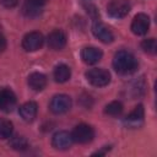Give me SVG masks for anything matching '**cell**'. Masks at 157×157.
<instances>
[{
	"mask_svg": "<svg viewBox=\"0 0 157 157\" xmlns=\"http://www.w3.org/2000/svg\"><path fill=\"white\" fill-rule=\"evenodd\" d=\"M47 44L53 50H61L66 45V36L60 29L52 31L47 37Z\"/></svg>",
	"mask_w": 157,
	"mask_h": 157,
	"instance_id": "obj_11",
	"label": "cell"
},
{
	"mask_svg": "<svg viewBox=\"0 0 157 157\" xmlns=\"http://www.w3.org/2000/svg\"><path fill=\"white\" fill-rule=\"evenodd\" d=\"M0 4L7 9H11L18 4V0H0Z\"/></svg>",
	"mask_w": 157,
	"mask_h": 157,
	"instance_id": "obj_22",
	"label": "cell"
},
{
	"mask_svg": "<svg viewBox=\"0 0 157 157\" xmlns=\"http://www.w3.org/2000/svg\"><path fill=\"white\" fill-rule=\"evenodd\" d=\"M71 136H72L74 142L85 145V144H88L93 140L94 131H93L92 126H90L88 124H78L74 128Z\"/></svg>",
	"mask_w": 157,
	"mask_h": 157,
	"instance_id": "obj_3",
	"label": "cell"
},
{
	"mask_svg": "<svg viewBox=\"0 0 157 157\" xmlns=\"http://www.w3.org/2000/svg\"><path fill=\"white\" fill-rule=\"evenodd\" d=\"M130 9L129 0H112L107 6V12L113 18H123L130 12Z\"/></svg>",
	"mask_w": 157,
	"mask_h": 157,
	"instance_id": "obj_4",
	"label": "cell"
},
{
	"mask_svg": "<svg viewBox=\"0 0 157 157\" xmlns=\"http://www.w3.org/2000/svg\"><path fill=\"white\" fill-rule=\"evenodd\" d=\"M144 117H145V110H144V105L139 104L134 108V110H131L126 117H125V123L131 126V128H137L142 124L144 121Z\"/></svg>",
	"mask_w": 157,
	"mask_h": 157,
	"instance_id": "obj_13",
	"label": "cell"
},
{
	"mask_svg": "<svg viewBox=\"0 0 157 157\" xmlns=\"http://www.w3.org/2000/svg\"><path fill=\"white\" fill-rule=\"evenodd\" d=\"M141 48H142L147 54H152V55L156 54V52H157V43H156V39H155V38H148V39L142 40Z\"/></svg>",
	"mask_w": 157,
	"mask_h": 157,
	"instance_id": "obj_21",
	"label": "cell"
},
{
	"mask_svg": "<svg viewBox=\"0 0 157 157\" xmlns=\"http://www.w3.org/2000/svg\"><path fill=\"white\" fill-rule=\"evenodd\" d=\"M131 32L136 36H144L150 28V17L146 13H137L131 22Z\"/></svg>",
	"mask_w": 157,
	"mask_h": 157,
	"instance_id": "obj_9",
	"label": "cell"
},
{
	"mask_svg": "<svg viewBox=\"0 0 157 157\" xmlns=\"http://www.w3.org/2000/svg\"><path fill=\"white\" fill-rule=\"evenodd\" d=\"M71 98L67 94H55L49 103V109L54 114H64L71 108Z\"/></svg>",
	"mask_w": 157,
	"mask_h": 157,
	"instance_id": "obj_5",
	"label": "cell"
},
{
	"mask_svg": "<svg viewBox=\"0 0 157 157\" xmlns=\"http://www.w3.org/2000/svg\"><path fill=\"white\" fill-rule=\"evenodd\" d=\"M37 110H38V105L36 102H26L23 103L20 108H18V114L21 115V118L25 120V121H32L34 120L36 115H37Z\"/></svg>",
	"mask_w": 157,
	"mask_h": 157,
	"instance_id": "obj_14",
	"label": "cell"
},
{
	"mask_svg": "<svg viewBox=\"0 0 157 157\" xmlns=\"http://www.w3.org/2000/svg\"><path fill=\"white\" fill-rule=\"evenodd\" d=\"M121 112H123V104L119 101H113L108 103L104 108V113L110 117H118L121 114Z\"/></svg>",
	"mask_w": 157,
	"mask_h": 157,
	"instance_id": "obj_19",
	"label": "cell"
},
{
	"mask_svg": "<svg viewBox=\"0 0 157 157\" xmlns=\"http://www.w3.org/2000/svg\"><path fill=\"white\" fill-rule=\"evenodd\" d=\"M43 42H44L43 34L37 31H33L27 33L22 38V48L26 52H36L43 45Z\"/></svg>",
	"mask_w": 157,
	"mask_h": 157,
	"instance_id": "obj_6",
	"label": "cell"
},
{
	"mask_svg": "<svg viewBox=\"0 0 157 157\" xmlns=\"http://www.w3.org/2000/svg\"><path fill=\"white\" fill-rule=\"evenodd\" d=\"M72 142H74V140H72L71 134L69 131H65V130L56 131L52 137V146L55 150H60V151L70 148Z\"/></svg>",
	"mask_w": 157,
	"mask_h": 157,
	"instance_id": "obj_8",
	"label": "cell"
},
{
	"mask_svg": "<svg viewBox=\"0 0 157 157\" xmlns=\"http://www.w3.org/2000/svg\"><path fill=\"white\" fill-rule=\"evenodd\" d=\"M102 56H103L102 50L96 47H85L81 50V59L83 60V63L88 65H93L98 63L102 59Z\"/></svg>",
	"mask_w": 157,
	"mask_h": 157,
	"instance_id": "obj_12",
	"label": "cell"
},
{
	"mask_svg": "<svg viewBox=\"0 0 157 157\" xmlns=\"http://www.w3.org/2000/svg\"><path fill=\"white\" fill-rule=\"evenodd\" d=\"M10 146L13 148V150H17V151H25L27 147H28V142L27 140L23 137V136H12L11 135V139H10Z\"/></svg>",
	"mask_w": 157,
	"mask_h": 157,
	"instance_id": "obj_20",
	"label": "cell"
},
{
	"mask_svg": "<svg viewBox=\"0 0 157 157\" xmlns=\"http://www.w3.org/2000/svg\"><path fill=\"white\" fill-rule=\"evenodd\" d=\"M22 13L28 17V18H36V17H39L43 12V6L32 1V0H26L22 5V9H21Z\"/></svg>",
	"mask_w": 157,
	"mask_h": 157,
	"instance_id": "obj_15",
	"label": "cell"
},
{
	"mask_svg": "<svg viewBox=\"0 0 157 157\" xmlns=\"http://www.w3.org/2000/svg\"><path fill=\"white\" fill-rule=\"evenodd\" d=\"M16 94L10 88H1L0 90V110L9 113L16 105Z\"/></svg>",
	"mask_w": 157,
	"mask_h": 157,
	"instance_id": "obj_10",
	"label": "cell"
},
{
	"mask_svg": "<svg viewBox=\"0 0 157 157\" xmlns=\"http://www.w3.org/2000/svg\"><path fill=\"white\" fill-rule=\"evenodd\" d=\"M6 45H7V43H6V38L4 37L2 33H0V53H2V52L6 49Z\"/></svg>",
	"mask_w": 157,
	"mask_h": 157,
	"instance_id": "obj_23",
	"label": "cell"
},
{
	"mask_svg": "<svg viewBox=\"0 0 157 157\" xmlns=\"http://www.w3.org/2000/svg\"><path fill=\"white\" fill-rule=\"evenodd\" d=\"M28 86L33 90V91H42L44 90V87L47 86V76L42 72H32L29 76H28Z\"/></svg>",
	"mask_w": 157,
	"mask_h": 157,
	"instance_id": "obj_16",
	"label": "cell"
},
{
	"mask_svg": "<svg viewBox=\"0 0 157 157\" xmlns=\"http://www.w3.org/2000/svg\"><path fill=\"white\" fill-rule=\"evenodd\" d=\"M87 81L96 87H104L110 82V74L105 69L94 67L86 72Z\"/></svg>",
	"mask_w": 157,
	"mask_h": 157,
	"instance_id": "obj_2",
	"label": "cell"
},
{
	"mask_svg": "<svg viewBox=\"0 0 157 157\" xmlns=\"http://www.w3.org/2000/svg\"><path fill=\"white\" fill-rule=\"evenodd\" d=\"M32 1H34V2H37V4H39V5H42V6H44L48 0H32Z\"/></svg>",
	"mask_w": 157,
	"mask_h": 157,
	"instance_id": "obj_24",
	"label": "cell"
},
{
	"mask_svg": "<svg viewBox=\"0 0 157 157\" xmlns=\"http://www.w3.org/2000/svg\"><path fill=\"white\" fill-rule=\"evenodd\" d=\"M13 131V125L10 120L7 119H1L0 118V140H5L11 137Z\"/></svg>",
	"mask_w": 157,
	"mask_h": 157,
	"instance_id": "obj_18",
	"label": "cell"
},
{
	"mask_svg": "<svg viewBox=\"0 0 157 157\" xmlns=\"http://www.w3.org/2000/svg\"><path fill=\"white\" fill-rule=\"evenodd\" d=\"M92 33L96 38H98L102 43H105V44H109L114 40V34L113 32L104 25L102 23L101 21L98 20H94L93 23H92Z\"/></svg>",
	"mask_w": 157,
	"mask_h": 157,
	"instance_id": "obj_7",
	"label": "cell"
},
{
	"mask_svg": "<svg viewBox=\"0 0 157 157\" xmlns=\"http://www.w3.org/2000/svg\"><path fill=\"white\" fill-rule=\"evenodd\" d=\"M113 67L120 75H129L136 71L137 60L128 50H119L113 58Z\"/></svg>",
	"mask_w": 157,
	"mask_h": 157,
	"instance_id": "obj_1",
	"label": "cell"
},
{
	"mask_svg": "<svg viewBox=\"0 0 157 157\" xmlns=\"http://www.w3.org/2000/svg\"><path fill=\"white\" fill-rule=\"evenodd\" d=\"M53 75H54V80H55L56 82L64 83V82H66V81L70 78V76H71V70H70V67H69L66 64H59V65L55 66Z\"/></svg>",
	"mask_w": 157,
	"mask_h": 157,
	"instance_id": "obj_17",
	"label": "cell"
}]
</instances>
